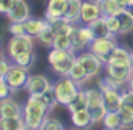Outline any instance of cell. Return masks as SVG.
I'll return each mask as SVG.
<instances>
[{
  "mask_svg": "<svg viewBox=\"0 0 133 130\" xmlns=\"http://www.w3.org/2000/svg\"><path fill=\"white\" fill-rule=\"evenodd\" d=\"M49 113L50 110L42 102L39 94H28V99L22 107V118L25 121L27 128H41Z\"/></svg>",
  "mask_w": 133,
  "mask_h": 130,
  "instance_id": "6da1fadb",
  "label": "cell"
},
{
  "mask_svg": "<svg viewBox=\"0 0 133 130\" xmlns=\"http://www.w3.org/2000/svg\"><path fill=\"white\" fill-rule=\"evenodd\" d=\"M107 77L105 80L108 82V85H111L113 88L121 89L122 86H125L133 74L130 61H107L103 64Z\"/></svg>",
  "mask_w": 133,
  "mask_h": 130,
  "instance_id": "7a4b0ae2",
  "label": "cell"
},
{
  "mask_svg": "<svg viewBox=\"0 0 133 130\" xmlns=\"http://www.w3.org/2000/svg\"><path fill=\"white\" fill-rule=\"evenodd\" d=\"M75 50L69 49V50H59V49H52L47 60L49 64L52 66V71L55 74H58L59 77H66L68 72L71 71L72 64L75 63Z\"/></svg>",
  "mask_w": 133,
  "mask_h": 130,
  "instance_id": "3957f363",
  "label": "cell"
},
{
  "mask_svg": "<svg viewBox=\"0 0 133 130\" xmlns=\"http://www.w3.org/2000/svg\"><path fill=\"white\" fill-rule=\"evenodd\" d=\"M53 86V93H55V97H56V102L68 107L71 103V100L78 94V91L82 89L80 85H77L74 80H71L69 77H61Z\"/></svg>",
  "mask_w": 133,
  "mask_h": 130,
  "instance_id": "277c9868",
  "label": "cell"
},
{
  "mask_svg": "<svg viewBox=\"0 0 133 130\" xmlns=\"http://www.w3.org/2000/svg\"><path fill=\"white\" fill-rule=\"evenodd\" d=\"M85 94H86V110L89 111L91 114V121H92V125L94 124H100L105 113H107V108L103 105V97H102V91L97 88H89V89H85Z\"/></svg>",
  "mask_w": 133,
  "mask_h": 130,
  "instance_id": "5b68a950",
  "label": "cell"
},
{
  "mask_svg": "<svg viewBox=\"0 0 133 130\" xmlns=\"http://www.w3.org/2000/svg\"><path fill=\"white\" fill-rule=\"evenodd\" d=\"M117 36L111 35V36H107V38H96L89 46H88V50L91 53H94L103 64L108 61L113 49L117 46Z\"/></svg>",
  "mask_w": 133,
  "mask_h": 130,
  "instance_id": "8992f818",
  "label": "cell"
},
{
  "mask_svg": "<svg viewBox=\"0 0 133 130\" xmlns=\"http://www.w3.org/2000/svg\"><path fill=\"white\" fill-rule=\"evenodd\" d=\"M99 89L102 91L103 105H105L107 111H119L121 100H122V93H119L117 88H113L111 85H108V82L105 79L99 80Z\"/></svg>",
  "mask_w": 133,
  "mask_h": 130,
  "instance_id": "52a82bcc",
  "label": "cell"
},
{
  "mask_svg": "<svg viewBox=\"0 0 133 130\" xmlns=\"http://www.w3.org/2000/svg\"><path fill=\"white\" fill-rule=\"evenodd\" d=\"M28 77H30L28 69L21 68V66H17V64H13L3 79H5V82L8 83V86L11 88V91L16 93V91H19V89H24V88H25Z\"/></svg>",
  "mask_w": 133,
  "mask_h": 130,
  "instance_id": "ba28073f",
  "label": "cell"
},
{
  "mask_svg": "<svg viewBox=\"0 0 133 130\" xmlns=\"http://www.w3.org/2000/svg\"><path fill=\"white\" fill-rule=\"evenodd\" d=\"M75 60L83 66V69H85V72H86V75H88V80H91V79H94L96 75H99V72H100L102 68H103V63H102L94 53H91L89 50L78 53Z\"/></svg>",
  "mask_w": 133,
  "mask_h": 130,
  "instance_id": "9c48e42d",
  "label": "cell"
},
{
  "mask_svg": "<svg viewBox=\"0 0 133 130\" xmlns=\"http://www.w3.org/2000/svg\"><path fill=\"white\" fill-rule=\"evenodd\" d=\"M27 50H33V36L30 35H19V36H13L8 42V56L10 60H13L14 56H17L19 53H24Z\"/></svg>",
  "mask_w": 133,
  "mask_h": 130,
  "instance_id": "30bf717a",
  "label": "cell"
},
{
  "mask_svg": "<svg viewBox=\"0 0 133 130\" xmlns=\"http://www.w3.org/2000/svg\"><path fill=\"white\" fill-rule=\"evenodd\" d=\"M102 17V11H100V3L99 0H82V8H80V22L83 24H89L96 19Z\"/></svg>",
  "mask_w": 133,
  "mask_h": 130,
  "instance_id": "8fae6325",
  "label": "cell"
},
{
  "mask_svg": "<svg viewBox=\"0 0 133 130\" xmlns=\"http://www.w3.org/2000/svg\"><path fill=\"white\" fill-rule=\"evenodd\" d=\"M49 88H52V83L49 82V79L45 75H41V74H30L28 80H27V85H25V91L28 94H42L44 91H47Z\"/></svg>",
  "mask_w": 133,
  "mask_h": 130,
  "instance_id": "7c38bea8",
  "label": "cell"
},
{
  "mask_svg": "<svg viewBox=\"0 0 133 130\" xmlns=\"http://www.w3.org/2000/svg\"><path fill=\"white\" fill-rule=\"evenodd\" d=\"M10 22H25L30 19V6L25 0H14L11 10L6 13Z\"/></svg>",
  "mask_w": 133,
  "mask_h": 130,
  "instance_id": "4fadbf2b",
  "label": "cell"
},
{
  "mask_svg": "<svg viewBox=\"0 0 133 130\" xmlns=\"http://www.w3.org/2000/svg\"><path fill=\"white\" fill-rule=\"evenodd\" d=\"M68 0H49L47 8H45V21L55 22L58 19H63Z\"/></svg>",
  "mask_w": 133,
  "mask_h": 130,
  "instance_id": "5bb4252c",
  "label": "cell"
},
{
  "mask_svg": "<svg viewBox=\"0 0 133 130\" xmlns=\"http://www.w3.org/2000/svg\"><path fill=\"white\" fill-rule=\"evenodd\" d=\"M22 116V107L10 96L0 99V118H14Z\"/></svg>",
  "mask_w": 133,
  "mask_h": 130,
  "instance_id": "9a60e30c",
  "label": "cell"
},
{
  "mask_svg": "<svg viewBox=\"0 0 133 130\" xmlns=\"http://www.w3.org/2000/svg\"><path fill=\"white\" fill-rule=\"evenodd\" d=\"M116 17L119 21V36H124L133 30V8H122Z\"/></svg>",
  "mask_w": 133,
  "mask_h": 130,
  "instance_id": "2e32d148",
  "label": "cell"
},
{
  "mask_svg": "<svg viewBox=\"0 0 133 130\" xmlns=\"http://www.w3.org/2000/svg\"><path fill=\"white\" fill-rule=\"evenodd\" d=\"M80 8H82V0H68L63 19L69 24H78L80 22Z\"/></svg>",
  "mask_w": 133,
  "mask_h": 130,
  "instance_id": "e0dca14e",
  "label": "cell"
},
{
  "mask_svg": "<svg viewBox=\"0 0 133 130\" xmlns=\"http://www.w3.org/2000/svg\"><path fill=\"white\" fill-rule=\"evenodd\" d=\"M49 25H50V22L45 21V17H44V19H35V17H30V19H27V21L24 22L25 33L30 35V36H33V38H36V36H38L42 30H45Z\"/></svg>",
  "mask_w": 133,
  "mask_h": 130,
  "instance_id": "ac0fdd59",
  "label": "cell"
},
{
  "mask_svg": "<svg viewBox=\"0 0 133 130\" xmlns=\"http://www.w3.org/2000/svg\"><path fill=\"white\" fill-rule=\"evenodd\" d=\"M71 121H72L74 127H77V128H89L92 125L91 114L88 110H80V111L71 113Z\"/></svg>",
  "mask_w": 133,
  "mask_h": 130,
  "instance_id": "d6986e66",
  "label": "cell"
},
{
  "mask_svg": "<svg viewBox=\"0 0 133 130\" xmlns=\"http://www.w3.org/2000/svg\"><path fill=\"white\" fill-rule=\"evenodd\" d=\"M0 128L2 130H24L27 128L22 116L14 118H0Z\"/></svg>",
  "mask_w": 133,
  "mask_h": 130,
  "instance_id": "ffe728a7",
  "label": "cell"
},
{
  "mask_svg": "<svg viewBox=\"0 0 133 130\" xmlns=\"http://www.w3.org/2000/svg\"><path fill=\"white\" fill-rule=\"evenodd\" d=\"M66 77H69L71 80H74L77 85H80V86H83V83H86L88 82V75H86V72H85V69H83V66L75 60V63L72 64V68H71V71L68 72V75Z\"/></svg>",
  "mask_w": 133,
  "mask_h": 130,
  "instance_id": "44dd1931",
  "label": "cell"
},
{
  "mask_svg": "<svg viewBox=\"0 0 133 130\" xmlns=\"http://www.w3.org/2000/svg\"><path fill=\"white\" fill-rule=\"evenodd\" d=\"M86 25L92 30L94 38H107V36H111V33H110V30L107 27L105 17H99V19H96V21H92V22H89Z\"/></svg>",
  "mask_w": 133,
  "mask_h": 130,
  "instance_id": "7402d4cb",
  "label": "cell"
},
{
  "mask_svg": "<svg viewBox=\"0 0 133 130\" xmlns=\"http://www.w3.org/2000/svg\"><path fill=\"white\" fill-rule=\"evenodd\" d=\"M100 3V11H102V17H110V16H116L122 6L117 0H99Z\"/></svg>",
  "mask_w": 133,
  "mask_h": 130,
  "instance_id": "603a6c76",
  "label": "cell"
},
{
  "mask_svg": "<svg viewBox=\"0 0 133 130\" xmlns=\"http://www.w3.org/2000/svg\"><path fill=\"white\" fill-rule=\"evenodd\" d=\"M102 124L105 128H110V130L122 128V119H121L119 111H107L102 119Z\"/></svg>",
  "mask_w": 133,
  "mask_h": 130,
  "instance_id": "cb8c5ba5",
  "label": "cell"
},
{
  "mask_svg": "<svg viewBox=\"0 0 133 130\" xmlns=\"http://www.w3.org/2000/svg\"><path fill=\"white\" fill-rule=\"evenodd\" d=\"M131 53H133V50H130V49L125 47V46L117 44V46L113 49V52H111L108 61H130Z\"/></svg>",
  "mask_w": 133,
  "mask_h": 130,
  "instance_id": "d4e9b609",
  "label": "cell"
},
{
  "mask_svg": "<svg viewBox=\"0 0 133 130\" xmlns=\"http://www.w3.org/2000/svg\"><path fill=\"white\" fill-rule=\"evenodd\" d=\"M11 61H13V64H17L21 68L30 69L33 66V63H35V53H33V50H27V52L19 53L17 56H14Z\"/></svg>",
  "mask_w": 133,
  "mask_h": 130,
  "instance_id": "484cf974",
  "label": "cell"
},
{
  "mask_svg": "<svg viewBox=\"0 0 133 130\" xmlns=\"http://www.w3.org/2000/svg\"><path fill=\"white\" fill-rule=\"evenodd\" d=\"M86 94L83 89L78 91V94L71 100V103L68 105V110L69 113H74V111H80V110H86Z\"/></svg>",
  "mask_w": 133,
  "mask_h": 130,
  "instance_id": "4316f807",
  "label": "cell"
},
{
  "mask_svg": "<svg viewBox=\"0 0 133 130\" xmlns=\"http://www.w3.org/2000/svg\"><path fill=\"white\" fill-rule=\"evenodd\" d=\"M52 49H59V50H69V49H72L69 35L68 33H56L55 39L52 42Z\"/></svg>",
  "mask_w": 133,
  "mask_h": 130,
  "instance_id": "83f0119b",
  "label": "cell"
},
{
  "mask_svg": "<svg viewBox=\"0 0 133 130\" xmlns=\"http://www.w3.org/2000/svg\"><path fill=\"white\" fill-rule=\"evenodd\" d=\"M44 46H47V47H52V42H53V39H55V31L52 30V27L49 25L45 30H42L38 36H36Z\"/></svg>",
  "mask_w": 133,
  "mask_h": 130,
  "instance_id": "f1b7e54d",
  "label": "cell"
},
{
  "mask_svg": "<svg viewBox=\"0 0 133 130\" xmlns=\"http://www.w3.org/2000/svg\"><path fill=\"white\" fill-rule=\"evenodd\" d=\"M41 128H44V130H45V128H47V130H61V128H64V125H63V122H59L56 118L47 116V118L44 119Z\"/></svg>",
  "mask_w": 133,
  "mask_h": 130,
  "instance_id": "f546056e",
  "label": "cell"
},
{
  "mask_svg": "<svg viewBox=\"0 0 133 130\" xmlns=\"http://www.w3.org/2000/svg\"><path fill=\"white\" fill-rule=\"evenodd\" d=\"M105 22H107V27L110 30L111 35L114 36H119V21L116 16H110V17H105Z\"/></svg>",
  "mask_w": 133,
  "mask_h": 130,
  "instance_id": "4dcf8cb0",
  "label": "cell"
},
{
  "mask_svg": "<svg viewBox=\"0 0 133 130\" xmlns=\"http://www.w3.org/2000/svg\"><path fill=\"white\" fill-rule=\"evenodd\" d=\"M8 31L11 33V36H19V35H27L25 33V27L24 22H11L8 27Z\"/></svg>",
  "mask_w": 133,
  "mask_h": 130,
  "instance_id": "1f68e13d",
  "label": "cell"
},
{
  "mask_svg": "<svg viewBox=\"0 0 133 130\" xmlns=\"http://www.w3.org/2000/svg\"><path fill=\"white\" fill-rule=\"evenodd\" d=\"M11 66H13V61L8 60L3 53H0V77H5Z\"/></svg>",
  "mask_w": 133,
  "mask_h": 130,
  "instance_id": "d6a6232c",
  "label": "cell"
},
{
  "mask_svg": "<svg viewBox=\"0 0 133 130\" xmlns=\"http://www.w3.org/2000/svg\"><path fill=\"white\" fill-rule=\"evenodd\" d=\"M122 107H127L130 110H133V91H124L122 93V100H121Z\"/></svg>",
  "mask_w": 133,
  "mask_h": 130,
  "instance_id": "836d02e7",
  "label": "cell"
},
{
  "mask_svg": "<svg viewBox=\"0 0 133 130\" xmlns=\"http://www.w3.org/2000/svg\"><path fill=\"white\" fill-rule=\"evenodd\" d=\"M13 91H11V88L8 86V83L5 82V79L0 82V99H5V97H8L10 94H11Z\"/></svg>",
  "mask_w": 133,
  "mask_h": 130,
  "instance_id": "e575fe53",
  "label": "cell"
},
{
  "mask_svg": "<svg viewBox=\"0 0 133 130\" xmlns=\"http://www.w3.org/2000/svg\"><path fill=\"white\" fill-rule=\"evenodd\" d=\"M122 8H133V0H117Z\"/></svg>",
  "mask_w": 133,
  "mask_h": 130,
  "instance_id": "d590c367",
  "label": "cell"
},
{
  "mask_svg": "<svg viewBox=\"0 0 133 130\" xmlns=\"http://www.w3.org/2000/svg\"><path fill=\"white\" fill-rule=\"evenodd\" d=\"M127 85H128V89H130V91H133V74H131V77H130V80H128V83H127Z\"/></svg>",
  "mask_w": 133,
  "mask_h": 130,
  "instance_id": "8d00e7d4",
  "label": "cell"
},
{
  "mask_svg": "<svg viewBox=\"0 0 133 130\" xmlns=\"http://www.w3.org/2000/svg\"><path fill=\"white\" fill-rule=\"evenodd\" d=\"M130 66H131V71H133V53H131V58H130Z\"/></svg>",
  "mask_w": 133,
  "mask_h": 130,
  "instance_id": "74e56055",
  "label": "cell"
},
{
  "mask_svg": "<svg viewBox=\"0 0 133 130\" xmlns=\"http://www.w3.org/2000/svg\"><path fill=\"white\" fill-rule=\"evenodd\" d=\"M2 33H3V31H2V28H0V38H2Z\"/></svg>",
  "mask_w": 133,
  "mask_h": 130,
  "instance_id": "f35d334b",
  "label": "cell"
},
{
  "mask_svg": "<svg viewBox=\"0 0 133 130\" xmlns=\"http://www.w3.org/2000/svg\"><path fill=\"white\" fill-rule=\"evenodd\" d=\"M2 80H3V77H0V82H2Z\"/></svg>",
  "mask_w": 133,
  "mask_h": 130,
  "instance_id": "ab89813d",
  "label": "cell"
}]
</instances>
